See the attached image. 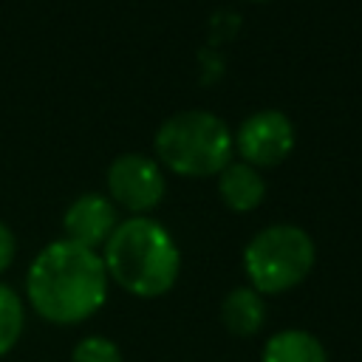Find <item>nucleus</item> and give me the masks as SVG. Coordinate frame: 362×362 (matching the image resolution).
<instances>
[{
    "label": "nucleus",
    "mask_w": 362,
    "mask_h": 362,
    "mask_svg": "<svg viewBox=\"0 0 362 362\" xmlns=\"http://www.w3.org/2000/svg\"><path fill=\"white\" fill-rule=\"evenodd\" d=\"M71 362H124V356L113 339H107L102 334H90L74 345Z\"/></svg>",
    "instance_id": "obj_12"
},
{
    "label": "nucleus",
    "mask_w": 362,
    "mask_h": 362,
    "mask_svg": "<svg viewBox=\"0 0 362 362\" xmlns=\"http://www.w3.org/2000/svg\"><path fill=\"white\" fill-rule=\"evenodd\" d=\"M23 328H25V305L11 286L0 283V359L14 351V345L23 337Z\"/></svg>",
    "instance_id": "obj_11"
},
{
    "label": "nucleus",
    "mask_w": 362,
    "mask_h": 362,
    "mask_svg": "<svg viewBox=\"0 0 362 362\" xmlns=\"http://www.w3.org/2000/svg\"><path fill=\"white\" fill-rule=\"evenodd\" d=\"M317 263L311 235L294 223H272L252 235L243 249V272L257 294H283L297 288Z\"/></svg>",
    "instance_id": "obj_4"
},
{
    "label": "nucleus",
    "mask_w": 362,
    "mask_h": 362,
    "mask_svg": "<svg viewBox=\"0 0 362 362\" xmlns=\"http://www.w3.org/2000/svg\"><path fill=\"white\" fill-rule=\"evenodd\" d=\"M14 255H17V238H14V232L0 221V274L14 263Z\"/></svg>",
    "instance_id": "obj_13"
},
{
    "label": "nucleus",
    "mask_w": 362,
    "mask_h": 362,
    "mask_svg": "<svg viewBox=\"0 0 362 362\" xmlns=\"http://www.w3.org/2000/svg\"><path fill=\"white\" fill-rule=\"evenodd\" d=\"M260 362H328V351L311 331L283 328L263 342Z\"/></svg>",
    "instance_id": "obj_10"
},
{
    "label": "nucleus",
    "mask_w": 362,
    "mask_h": 362,
    "mask_svg": "<svg viewBox=\"0 0 362 362\" xmlns=\"http://www.w3.org/2000/svg\"><path fill=\"white\" fill-rule=\"evenodd\" d=\"M102 260L107 277L141 300L167 294L181 274V252L175 238L150 215L119 221L102 249Z\"/></svg>",
    "instance_id": "obj_2"
},
{
    "label": "nucleus",
    "mask_w": 362,
    "mask_h": 362,
    "mask_svg": "<svg viewBox=\"0 0 362 362\" xmlns=\"http://www.w3.org/2000/svg\"><path fill=\"white\" fill-rule=\"evenodd\" d=\"M158 161L184 178L218 175L235 156L232 130L209 110H181L164 119L153 139Z\"/></svg>",
    "instance_id": "obj_3"
},
{
    "label": "nucleus",
    "mask_w": 362,
    "mask_h": 362,
    "mask_svg": "<svg viewBox=\"0 0 362 362\" xmlns=\"http://www.w3.org/2000/svg\"><path fill=\"white\" fill-rule=\"evenodd\" d=\"M232 141L240 161L257 170L277 167L294 150V124L283 110H255L240 122L238 133H232Z\"/></svg>",
    "instance_id": "obj_6"
},
{
    "label": "nucleus",
    "mask_w": 362,
    "mask_h": 362,
    "mask_svg": "<svg viewBox=\"0 0 362 362\" xmlns=\"http://www.w3.org/2000/svg\"><path fill=\"white\" fill-rule=\"evenodd\" d=\"M107 198L127 209L130 218L150 215L167 192V178L158 161L147 158L144 153H122L107 167Z\"/></svg>",
    "instance_id": "obj_5"
},
{
    "label": "nucleus",
    "mask_w": 362,
    "mask_h": 362,
    "mask_svg": "<svg viewBox=\"0 0 362 362\" xmlns=\"http://www.w3.org/2000/svg\"><path fill=\"white\" fill-rule=\"evenodd\" d=\"M252 3H263V0H252Z\"/></svg>",
    "instance_id": "obj_14"
},
{
    "label": "nucleus",
    "mask_w": 362,
    "mask_h": 362,
    "mask_svg": "<svg viewBox=\"0 0 362 362\" xmlns=\"http://www.w3.org/2000/svg\"><path fill=\"white\" fill-rule=\"evenodd\" d=\"M116 226H119L116 204L102 192H85V195L74 198L62 215L65 240L79 243L93 252L105 249V243L110 240Z\"/></svg>",
    "instance_id": "obj_7"
},
{
    "label": "nucleus",
    "mask_w": 362,
    "mask_h": 362,
    "mask_svg": "<svg viewBox=\"0 0 362 362\" xmlns=\"http://www.w3.org/2000/svg\"><path fill=\"white\" fill-rule=\"evenodd\" d=\"M107 269L99 252L71 240L48 243L25 272V297L51 325H79L107 300Z\"/></svg>",
    "instance_id": "obj_1"
},
{
    "label": "nucleus",
    "mask_w": 362,
    "mask_h": 362,
    "mask_svg": "<svg viewBox=\"0 0 362 362\" xmlns=\"http://www.w3.org/2000/svg\"><path fill=\"white\" fill-rule=\"evenodd\" d=\"M218 195L232 212H252L266 198V181L257 167L246 161H229L218 173Z\"/></svg>",
    "instance_id": "obj_8"
},
{
    "label": "nucleus",
    "mask_w": 362,
    "mask_h": 362,
    "mask_svg": "<svg viewBox=\"0 0 362 362\" xmlns=\"http://www.w3.org/2000/svg\"><path fill=\"white\" fill-rule=\"evenodd\" d=\"M221 322L232 337H255L266 325V303L252 286L232 288L221 303Z\"/></svg>",
    "instance_id": "obj_9"
}]
</instances>
